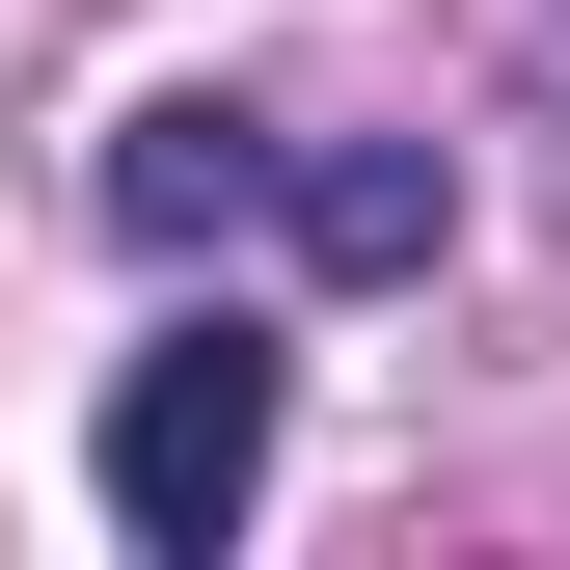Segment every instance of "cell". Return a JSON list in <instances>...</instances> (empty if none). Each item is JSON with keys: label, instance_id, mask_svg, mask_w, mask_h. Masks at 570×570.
Instances as JSON below:
<instances>
[{"label": "cell", "instance_id": "1", "mask_svg": "<svg viewBox=\"0 0 570 570\" xmlns=\"http://www.w3.org/2000/svg\"><path fill=\"white\" fill-rule=\"evenodd\" d=\"M272 407H299V353H272L245 299H218V326H164V353L109 381V543L218 570V543H245V489H272Z\"/></svg>", "mask_w": 570, "mask_h": 570}, {"label": "cell", "instance_id": "2", "mask_svg": "<svg viewBox=\"0 0 570 570\" xmlns=\"http://www.w3.org/2000/svg\"><path fill=\"white\" fill-rule=\"evenodd\" d=\"M272 245L299 272H435L462 245V164L435 136H272Z\"/></svg>", "mask_w": 570, "mask_h": 570}]
</instances>
